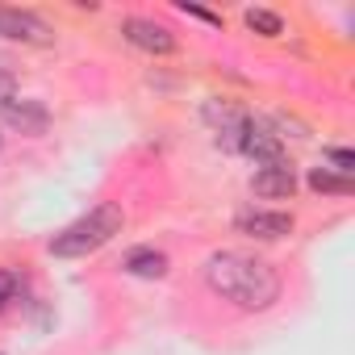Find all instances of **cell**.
I'll use <instances>...</instances> for the list:
<instances>
[{
	"instance_id": "ba28073f",
	"label": "cell",
	"mask_w": 355,
	"mask_h": 355,
	"mask_svg": "<svg viewBox=\"0 0 355 355\" xmlns=\"http://www.w3.org/2000/svg\"><path fill=\"white\" fill-rule=\"evenodd\" d=\"M5 113H9L13 125H21V130H30V134H38V130L46 125V113H42L34 101H21V105H17V101H5Z\"/></svg>"
},
{
	"instance_id": "6da1fadb",
	"label": "cell",
	"mask_w": 355,
	"mask_h": 355,
	"mask_svg": "<svg viewBox=\"0 0 355 355\" xmlns=\"http://www.w3.org/2000/svg\"><path fill=\"white\" fill-rule=\"evenodd\" d=\"M209 284H214V293H222V297H230L247 309H263L280 293L276 272L268 263L251 259V255H239V251H226V255L209 259Z\"/></svg>"
},
{
	"instance_id": "52a82bcc",
	"label": "cell",
	"mask_w": 355,
	"mask_h": 355,
	"mask_svg": "<svg viewBox=\"0 0 355 355\" xmlns=\"http://www.w3.org/2000/svg\"><path fill=\"white\" fill-rule=\"evenodd\" d=\"M239 226L247 234H255V239H284L293 230V218L288 214H243Z\"/></svg>"
},
{
	"instance_id": "7c38bea8",
	"label": "cell",
	"mask_w": 355,
	"mask_h": 355,
	"mask_svg": "<svg viewBox=\"0 0 355 355\" xmlns=\"http://www.w3.org/2000/svg\"><path fill=\"white\" fill-rule=\"evenodd\" d=\"M13 288H17V280H13L9 272H0V309H5V301L13 297Z\"/></svg>"
},
{
	"instance_id": "4fadbf2b",
	"label": "cell",
	"mask_w": 355,
	"mask_h": 355,
	"mask_svg": "<svg viewBox=\"0 0 355 355\" xmlns=\"http://www.w3.org/2000/svg\"><path fill=\"white\" fill-rule=\"evenodd\" d=\"M9 92V76H0V96H5Z\"/></svg>"
},
{
	"instance_id": "3957f363",
	"label": "cell",
	"mask_w": 355,
	"mask_h": 355,
	"mask_svg": "<svg viewBox=\"0 0 355 355\" xmlns=\"http://www.w3.org/2000/svg\"><path fill=\"white\" fill-rule=\"evenodd\" d=\"M239 150H247V155L259 159L263 167L284 163V146H280V138H276L263 121H247V130H243V146H239Z\"/></svg>"
},
{
	"instance_id": "8992f818",
	"label": "cell",
	"mask_w": 355,
	"mask_h": 355,
	"mask_svg": "<svg viewBox=\"0 0 355 355\" xmlns=\"http://www.w3.org/2000/svg\"><path fill=\"white\" fill-rule=\"evenodd\" d=\"M0 34L5 38H21V42H46V26L30 13H13V9H0Z\"/></svg>"
},
{
	"instance_id": "8fae6325",
	"label": "cell",
	"mask_w": 355,
	"mask_h": 355,
	"mask_svg": "<svg viewBox=\"0 0 355 355\" xmlns=\"http://www.w3.org/2000/svg\"><path fill=\"white\" fill-rule=\"evenodd\" d=\"M247 26H251V30H263V34H280V17H272V13H263V9H251V13H247Z\"/></svg>"
},
{
	"instance_id": "7a4b0ae2",
	"label": "cell",
	"mask_w": 355,
	"mask_h": 355,
	"mask_svg": "<svg viewBox=\"0 0 355 355\" xmlns=\"http://www.w3.org/2000/svg\"><path fill=\"white\" fill-rule=\"evenodd\" d=\"M117 230H121V209H117V205H101V209H92L88 218H80L76 226H67V230L51 243V251H55V255H88V251H96L101 243H109Z\"/></svg>"
},
{
	"instance_id": "277c9868",
	"label": "cell",
	"mask_w": 355,
	"mask_h": 355,
	"mask_svg": "<svg viewBox=\"0 0 355 355\" xmlns=\"http://www.w3.org/2000/svg\"><path fill=\"white\" fill-rule=\"evenodd\" d=\"M293 189H297V175H293V167H288V163L259 167V175H255V193H259V197L280 201V197H293Z\"/></svg>"
},
{
	"instance_id": "5b68a950",
	"label": "cell",
	"mask_w": 355,
	"mask_h": 355,
	"mask_svg": "<svg viewBox=\"0 0 355 355\" xmlns=\"http://www.w3.org/2000/svg\"><path fill=\"white\" fill-rule=\"evenodd\" d=\"M125 38L134 42V46H142V51H155V55H167L171 46H175V38L163 30V26H155V21H125Z\"/></svg>"
},
{
	"instance_id": "9c48e42d",
	"label": "cell",
	"mask_w": 355,
	"mask_h": 355,
	"mask_svg": "<svg viewBox=\"0 0 355 355\" xmlns=\"http://www.w3.org/2000/svg\"><path fill=\"white\" fill-rule=\"evenodd\" d=\"M125 268H130L134 276H163L167 259H163L159 251H134V255L125 259Z\"/></svg>"
},
{
	"instance_id": "30bf717a",
	"label": "cell",
	"mask_w": 355,
	"mask_h": 355,
	"mask_svg": "<svg viewBox=\"0 0 355 355\" xmlns=\"http://www.w3.org/2000/svg\"><path fill=\"white\" fill-rule=\"evenodd\" d=\"M309 184H313L318 193H347V180H343V175H330V171H313Z\"/></svg>"
}]
</instances>
